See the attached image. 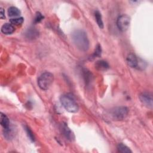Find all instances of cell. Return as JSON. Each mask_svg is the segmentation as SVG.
<instances>
[{"label": "cell", "instance_id": "cell-1", "mask_svg": "<svg viewBox=\"0 0 153 153\" xmlns=\"http://www.w3.org/2000/svg\"><path fill=\"white\" fill-rule=\"evenodd\" d=\"M72 39L75 46L81 51H86L89 48V40L87 33L82 30L77 29L72 33Z\"/></svg>", "mask_w": 153, "mask_h": 153}, {"label": "cell", "instance_id": "cell-2", "mask_svg": "<svg viewBox=\"0 0 153 153\" xmlns=\"http://www.w3.org/2000/svg\"><path fill=\"white\" fill-rule=\"evenodd\" d=\"M61 105L68 112L75 113L79 110V106L75 100L68 94L62 95L60 98Z\"/></svg>", "mask_w": 153, "mask_h": 153}, {"label": "cell", "instance_id": "cell-3", "mask_svg": "<svg viewBox=\"0 0 153 153\" xmlns=\"http://www.w3.org/2000/svg\"><path fill=\"white\" fill-rule=\"evenodd\" d=\"M53 75L49 72H45L39 76L38 79V85L41 90H47L53 84Z\"/></svg>", "mask_w": 153, "mask_h": 153}, {"label": "cell", "instance_id": "cell-4", "mask_svg": "<svg viewBox=\"0 0 153 153\" xmlns=\"http://www.w3.org/2000/svg\"><path fill=\"white\" fill-rule=\"evenodd\" d=\"M128 109L126 106H118L114 108L111 111V114L114 120H123L127 116Z\"/></svg>", "mask_w": 153, "mask_h": 153}, {"label": "cell", "instance_id": "cell-5", "mask_svg": "<svg viewBox=\"0 0 153 153\" xmlns=\"http://www.w3.org/2000/svg\"><path fill=\"white\" fill-rule=\"evenodd\" d=\"M130 23V17L126 14L120 16L117 20V25L118 28L121 32H126Z\"/></svg>", "mask_w": 153, "mask_h": 153}, {"label": "cell", "instance_id": "cell-6", "mask_svg": "<svg viewBox=\"0 0 153 153\" xmlns=\"http://www.w3.org/2000/svg\"><path fill=\"white\" fill-rule=\"evenodd\" d=\"M140 102L148 108L152 107V94L148 92H143L139 95Z\"/></svg>", "mask_w": 153, "mask_h": 153}, {"label": "cell", "instance_id": "cell-7", "mask_svg": "<svg viewBox=\"0 0 153 153\" xmlns=\"http://www.w3.org/2000/svg\"><path fill=\"white\" fill-rule=\"evenodd\" d=\"M126 62L127 65L131 68H136L138 63V58L133 53H129L126 57Z\"/></svg>", "mask_w": 153, "mask_h": 153}, {"label": "cell", "instance_id": "cell-8", "mask_svg": "<svg viewBox=\"0 0 153 153\" xmlns=\"http://www.w3.org/2000/svg\"><path fill=\"white\" fill-rule=\"evenodd\" d=\"M62 132L66 137V138L68 140H72L73 139H74L75 136L74 133L66 123H62Z\"/></svg>", "mask_w": 153, "mask_h": 153}, {"label": "cell", "instance_id": "cell-9", "mask_svg": "<svg viewBox=\"0 0 153 153\" xmlns=\"http://www.w3.org/2000/svg\"><path fill=\"white\" fill-rule=\"evenodd\" d=\"M95 68L99 71H104L109 69V64L107 62L103 60H97L94 65Z\"/></svg>", "mask_w": 153, "mask_h": 153}, {"label": "cell", "instance_id": "cell-10", "mask_svg": "<svg viewBox=\"0 0 153 153\" xmlns=\"http://www.w3.org/2000/svg\"><path fill=\"white\" fill-rule=\"evenodd\" d=\"M38 31L33 27L28 28V29L25 32L26 37L29 39H33L36 38L38 36Z\"/></svg>", "mask_w": 153, "mask_h": 153}, {"label": "cell", "instance_id": "cell-11", "mask_svg": "<svg viewBox=\"0 0 153 153\" xmlns=\"http://www.w3.org/2000/svg\"><path fill=\"white\" fill-rule=\"evenodd\" d=\"M15 30V28L11 23H5L1 27V32L5 35L13 33Z\"/></svg>", "mask_w": 153, "mask_h": 153}, {"label": "cell", "instance_id": "cell-12", "mask_svg": "<svg viewBox=\"0 0 153 153\" xmlns=\"http://www.w3.org/2000/svg\"><path fill=\"white\" fill-rule=\"evenodd\" d=\"M1 124L4 129H7L10 127V121L6 115L3 113H1Z\"/></svg>", "mask_w": 153, "mask_h": 153}, {"label": "cell", "instance_id": "cell-13", "mask_svg": "<svg viewBox=\"0 0 153 153\" xmlns=\"http://www.w3.org/2000/svg\"><path fill=\"white\" fill-rule=\"evenodd\" d=\"M7 13L10 17H17L19 16L21 13L20 10L16 7H10L8 8Z\"/></svg>", "mask_w": 153, "mask_h": 153}, {"label": "cell", "instance_id": "cell-14", "mask_svg": "<svg viewBox=\"0 0 153 153\" xmlns=\"http://www.w3.org/2000/svg\"><path fill=\"white\" fill-rule=\"evenodd\" d=\"M94 17H95V19L96 21V23L97 24V25L99 26V27L100 29H103V22L102 20V15L101 13L96 10L94 12Z\"/></svg>", "mask_w": 153, "mask_h": 153}, {"label": "cell", "instance_id": "cell-15", "mask_svg": "<svg viewBox=\"0 0 153 153\" xmlns=\"http://www.w3.org/2000/svg\"><path fill=\"white\" fill-rule=\"evenodd\" d=\"M117 149L118 152L121 153L132 152V151L130 150V149L128 146H127L126 145H125L122 143H120L117 145Z\"/></svg>", "mask_w": 153, "mask_h": 153}, {"label": "cell", "instance_id": "cell-16", "mask_svg": "<svg viewBox=\"0 0 153 153\" xmlns=\"http://www.w3.org/2000/svg\"><path fill=\"white\" fill-rule=\"evenodd\" d=\"M24 19L22 17H16V18H12L10 19V22L13 25H20L23 23Z\"/></svg>", "mask_w": 153, "mask_h": 153}, {"label": "cell", "instance_id": "cell-17", "mask_svg": "<svg viewBox=\"0 0 153 153\" xmlns=\"http://www.w3.org/2000/svg\"><path fill=\"white\" fill-rule=\"evenodd\" d=\"M24 128L26 131V133L28 136V137L29 138V139L32 141V142H34L35 140V136H34V134L33 133V132L32 131V130H30V128L27 126H24Z\"/></svg>", "mask_w": 153, "mask_h": 153}, {"label": "cell", "instance_id": "cell-18", "mask_svg": "<svg viewBox=\"0 0 153 153\" xmlns=\"http://www.w3.org/2000/svg\"><path fill=\"white\" fill-rule=\"evenodd\" d=\"M101 53H102V48H101V46L100 44H97V46L96 47L95 50L94 51V53L93 54V58L96 57H99L101 55Z\"/></svg>", "mask_w": 153, "mask_h": 153}, {"label": "cell", "instance_id": "cell-19", "mask_svg": "<svg viewBox=\"0 0 153 153\" xmlns=\"http://www.w3.org/2000/svg\"><path fill=\"white\" fill-rule=\"evenodd\" d=\"M44 19V16L42 15V14L39 12H37L36 13L35 19H34V23H39L41 20H42Z\"/></svg>", "mask_w": 153, "mask_h": 153}, {"label": "cell", "instance_id": "cell-20", "mask_svg": "<svg viewBox=\"0 0 153 153\" xmlns=\"http://www.w3.org/2000/svg\"><path fill=\"white\" fill-rule=\"evenodd\" d=\"M0 17H1V19H4L5 17L4 10V9L2 7H1V16H0Z\"/></svg>", "mask_w": 153, "mask_h": 153}]
</instances>
